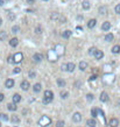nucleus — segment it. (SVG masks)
Masks as SVG:
<instances>
[{
	"instance_id": "f257e3e1",
	"label": "nucleus",
	"mask_w": 120,
	"mask_h": 127,
	"mask_svg": "<svg viewBox=\"0 0 120 127\" xmlns=\"http://www.w3.org/2000/svg\"><path fill=\"white\" fill-rule=\"evenodd\" d=\"M50 122H51V120H50L49 117H47V116H43L42 118L38 120V124L42 127H46V126H48V125H50Z\"/></svg>"
},
{
	"instance_id": "f03ea898",
	"label": "nucleus",
	"mask_w": 120,
	"mask_h": 127,
	"mask_svg": "<svg viewBox=\"0 0 120 127\" xmlns=\"http://www.w3.org/2000/svg\"><path fill=\"white\" fill-rule=\"evenodd\" d=\"M42 60H43V55H42V54L36 53V54L33 55V61H34L35 63H40V62H42Z\"/></svg>"
},
{
	"instance_id": "7ed1b4c3",
	"label": "nucleus",
	"mask_w": 120,
	"mask_h": 127,
	"mask_svg": "<svg viewBox=\"0 0 120 127\" xmlns=\"http://www.w3.org/2000/svg\"><path fill=\"white\" fill-rule=\"evenodd\" d=\"M13 60H14V63H20L23 60V56L21 53H16L15 55H13Z\"/></svg>"
},
{
	"instance_id": "20e7f679",
	"label": "nucleus",
	"mask_w": 120,
	"mask_h": 127,
	"mask_svg": "<svg viewBox=\"0 0 120 127\" xmlns=\"http://www.w3.org/2000/svg\"><path fill=\"white\" fill-rule=\"evenodd\" d=\"M20 88H21L23 91H27L28 89L30 88V84H29V82H28V81H22V82H21V84H20Z\"/></svg>"
},
{
	"instance_id": "39448f33",
	"label": "nucleus",
	"mask_w": 120,
	"mask_h": 127,
	"mask_svg": "<svg viewBox=\"0 0 120 127\" xmlns=\"http://www.w3.org/2000/svg\"><path fill=\"white\" fill-rule=\"evenodd\" d=\"M72 120H74L75 122H79V121H82V114H81L79 112L74 113V116H72Z\"/></svg>"
},
{
	"instance_id": "423d86ee",
	"label": "nucleus",
	"mask_w": 120,
	"mask_h": 127,
	"mask_svg": "<svg viewBox=\"0 0 120 127\" xmlns=\"http://www.w3.org/2000/svg\"><path fill=\"white\" fill-rule=\"evenodd\" d=\"M102 29L104 32L110 30V29H111V22H110V21H105V22L102 25Z\"/></svg>"
},
{
	"instance_id": "0eeeda50",
	"label": "nucleus",
	"mask_w": 120,
	"mask_h": 127,
	"mask_svg": "<svg viewBox=\"0 0 120 127\" xmlns=\"http://www.w3.org/2000/svg\"><path fill=\"white\" fill-rule=\"evenodd\" d=\"M99 99H100V101H103V103H106L107 100H109V94H107V92H102L100 93V97H99Z\"/></svg>"
},
{
	"instance_id": "6e6552de",
	"label": "nucleus",
	"mask_w": 120,
	"mask_h": 127,
	"mask_svg": "<svg viewBox=\"0 0 120 127\" xmlns=\"http://www.w3.org/2000/svg\"><path fill=\"white\" fill-rule=\"evenodd\" d=\"M75 68H76V65L74 63H71V62H69V63H66V69H65V71H68V72H72L75 70Z\"/></svg>"
},
{
	"instance_id": "1a4fd4ad",
	"label": "nucleus",
	"mask_w": 120,
	"mask_h": 127,
	"mask_svg": "<svg viewBox=\"0 0 120 127\" xmlns=\"http://www.w3.org/2000/svg\"><path fill=\"white\" fill-rule=\"evenodd\" d=\"M5 86H6L7 89H12V88L14 86V79H12V78H8V79L5 82Z\"/></svg>"
},
{
	"instance_id": "9d476101",
	"label": "nucleus",
	"mask_w": 120,
	"mask_h": 127,
	"mask_svg": "<svg viewBox=\"0 0 120 127\" xmlns=\"http://www.w3.org/2000/svg\"><path fill=\"white\" fill-rule=\"evenodd\" d=\"M98 12H99V14H102V15H106V14L109 13V8H107L106 6H100L99 9H98Z\"/></svg>"
},
{
	"instance_id": "9b49d317",
	"label": "nucleus",
	"mask_w": 120,
	"mask_h": 127,
	"mask_svg": "<svg viewBox=\"0 0 120 127\" xmlns=\"http://www.w3.org/2000/svg\"><path fill=\"white\" fill-rule=\"evenodd\" d=\"M118 125H119V120L117 118L110 119V127H118Z\"/></svg>"
},
{
	"instance_id": "f8f14e48",
	"label": "nucleus",
	"mask_w": 120,
	"mask_h": 127,
	"mask_svg": "<svg viewBox=\"0 0 120 127\" xmlns=\"http://www.w3.org/2000/svg\"><path fill=\"white\" fill-rule=\"evenodd\" d=\"M82 7H83L85 11L90 9V7H91V4H90V1H89V0H84L83 2H82Z\"/></svg>"
},
{
	"instance_id": "ddd939ff",
	"label": "nucleus",
	"mask_w": 120,
	"mask_h": 127,
	"mask_svg": "<svg viewBox=\"0 0 120 127\" xmlns=\"http://www.w3.org/2000/svg\"><path fill=\"white\" fill-rule=\"evenodd\" d=\"M96 25H97V20H96V19H91V20L87 22V28L92 29V28H94Z\"/></svg>"
},
{
	"instance_id": "4468645a",
	"label": "nucleus",
	"mask_w": 120,
	"mask_h": 127,
	"mask_svg": "<svg viewBox=\"0 0 120 127\" xmlns=\"http://www.w3.org/2000/svg\"><path fill=\"white\" fill-rule=\"evenodd\" d=\"M71 35H72V32L69 30V29H66V30H64V32L62 33V37H63V39H69Z\"/></svg>"
},
{
	"instance_id": "2eb2a0df",
	"label": "nucleus",
	"mask_w": 120,
	"mask_h": 127,
	"mask_svg": "<svg viewBox=\"0 0 120 127\" xmlns=\"http://www.w3.org/2000/svg\"><path fill=\"white\" fill-rule=\"evenodd\" d=\"M94 57H96V60H102L103 57H104V53H103L102 50H98L97 49V51H96V54L93 55Z\"/></svg>"
},
{
	"instance_id": "dca6fc26",
	"label": "nucleus",
	"mask_w": 120,
	"mask_h": 127,
	"mask_svg": "<svg viewBox=\"0 0 120 127\" xmlns=\"http://www.w3.org/2000/svg\"><path fill=\"white\" fill-rule=\"evenodd\" d=\"M20 101H21V96H20L19 93H14V94H13V103H14V104H18Z\"/></svg>"
},
{
	"instance_id": "f3484780",
	"label": "nucleus",
	"mask_w": 120,
	"mask_h": 127,
	"mask_svg": "<svg viewBox=\"0 0 120 127\" xmlns=\"http://www.w3.org/2000/svg\"><path fill=\"white\" fill-rule=\"evenodd\" d=\"M7 109H8L9 111H12V112H14V111H16L18 106H16V104H14V103H9V104H7Z\"/></svg>"
},
{
	"instance_id": "a211bd4d",
	"label": "nucleus",
	"mask_w": 120,
	"mask_h": 127,
	"mask_svg": "<svg viewBox=\"0 0 120 127\" xmlns=\"http://www.w3.org/2000/svg\"><path fill=\"white\" fill-rule=\"evenodd\" d=\"M86 125L89 127H96V125H97V122H96V120H94V118L92 119H89L87 121H86Z\"/></svg>"
},
{
	"instance_id": "6ab92c4d",
	"label": "nucleus",
	"mask_w": 120,
	"mask_h": 127,
	"mask_svg": "<svg viewBox=\"0 0 120 127\" xmlns=\"http://www.w3.org/2000/svg\"><path fill=\"white\" fill-rule=\"evenodd\" d=\"M18 44H19V40L16 37L11 39V41H9V45H11V47H16Z\"/></svg>"
},
{
	"instance_id": "aec40b11",
	"label": "nucleus",
	"mask_w": 120,
	"mask_h": 127,
	"mask_svg": "<svg viewBox=\"0 0 120 127\" xmlns=\"http://www.w3.org/2000/svg\"><path fill=\"white\" fill-rule=\"evenodd\" d=\"M58 18H60V13H58V12H53V13L50 14V19L54 20V21H57Z\"/></svg>"
},
{
	"instance_id": "412c9836",
	"label": "nucleus",
	"mask_w": 120,
	"mask_h": 127,
	"mask_svg": "<svg viewBox=\"0 0 120 127\" xmlns=\"http://www.w3.org/2000/svg\"><path fill=\"white\" fill-rule=\"evenodd\" d=\"M41 89H42V85L40 84V83H36V84H34V86H33V91L34 92H40L41 91Z\"/></svg>"
},
{
	"instance_id": "4be33fe9",
	"label": "nucleus",
	"mask_w": 120,
	"mask_h": 127,
	"mask_svg": "<svg viewBox=\"0 0 120 127\" xmlns=\"http://www.w3.org/2000/svg\"><path fill=\"white\" fill-rule=\"evenodd\" d=\"M7 40V32L2 30L0 32V41H6Z\"/></svg>"
},
{
	"instance_id": "5701e85b",
	"label": "nucleus",
	"mask_w": 120,
	"mask_h": 127,
	"mask_svg": "<svg viewBox=\"0 0 120 127\" xmlns=\"http://www.w3.org/2000/svg\"><path fill=\"white\" fill-rule=\"evenodd\" d=\"M86 68H87V63H86L85 61H82V62L79 63V69H81V71L86 70Z\"/></svg>"
},
{
	"instance_id": "b1692460",
	"label": "nucleus",
	"mask_w": 120,
	"mask_h": 127,
	"mask_svg": "<svg viewBox=\"0 0 120 127\" xmlns=\"http://www.w3.org/2000/svg\"><path fill=\"white\" fill-rule=\"evenodd\" d=\"M57 85H58L60 88H64L65 86V81L64 79H62V78H57Z\"/></svg>"
},
{
	"instance_id": "393cba45",
	"label": "nucleus",
	"mask_w": 120,
	"mask_h": 127,
	"mask_svg": "<svg viewBox=\"0 0 120 127\" xmlns=\"http://www.w3.org/2000/svg\"><path fill=\"white\" fill-rule=\"evenodd\" d=\"M112 53L113 54H119L120 53V45L119 44H115L113 48H112Z\"/></svg>"
},
{
	"instance_id": "a878e982",
	"label": "nucleus",
	"mask_w": 120,
	"mask_h": 127,
	"mask_svg": "<svg viewBox=\"0 0 120 127\" xmlns=\"http://www.w3.org/2000/svg\"><path fill=\"white\" fill-rule=\"evenodd\" d=\"M113 39H114V36H113V34H111V33L105 35V41H107V42H112Z\"/></svg>"
},
{
	"instance_id": "bb28decb",
	"label": "nucleus",
	"mask_w": 120,
	"mask_h": 127,
	"mask_svg": "<svg viewBox=\"0 0 120 127\" xmlns=\"http://www.w3.org/2000/svg\"><path fill=\"white\" fill-rule=\"evenodd\" d=\"M44 97H48V98H54V93L50 90H46L44 91Z\"/></svg>"
},
{
	"instance_id": "cd10ccee",
	"label": "nucleus",
	"mask_w": 120,
	"mask_h": 127,
	"mask_svg": "<svg viewBox=\"0 0 120 127\" xmlns=\"http://www.w3.org/2000/svg\"><path fill=\"white\" fill-rule=\"evenodd\" d=\"M11 120H12L13 124H19V122H20V118H19L18 116H12Z\"/></svg>"
},
{
	"instance_id": "c85d7f7f",
	"label": "nucleus",
	"mask_w": 120,
	"mask_h": 127,
	"mask_svg": "<svg viewBox=\"0 0 120 127\" xmlns=\"http://www.w3.org/2000/svg\"><path fill=\"white\" fill-rule=\"evenodd\" d=\"M53 101V98H48V97H44L43 99H42V103L44 104V105H47V104H50Z\"/></svg>"
},
{
	"instance_id": "c756f323",
	"label": "nucleus",
	"mask_w": 120,
	"mask_h": 127,
	"mask_svg": "<svg viewBox=\"0 0 120 127\" xmlns=\"http://www.w3.org/2000/svg\"><path fill=\"white\" fill-rule=\"evenodd\" d=\"M19 32H20V27H19L18 25H15V26L12 27V33H13V34H16Z\"/></svg>"
},
{
	"instance_id": "7c9ffc66",
	"label": "nucleus",
	"mask_w": 120,
	"mask_h": 127,
	"mask_svg": "<svg viewBox=\"0 0 120 127\" xmlns=\"http://www.w3.org/2000/svg\"><path fill=\"white\" fill-rule=\"evenodd\" d=\"M96 51H97V48H96V47H92V48L89 49V55H90V56H93V55L96 54Z\"/></svg>"
},
{
	"instance_id": "2f4dec72",
	"label": "nucleus",
	"mask_w": 120,
	"mask_h": 127,
	"mask_svg": "<svg viewBox=\"0 0 120 127\" xmlns=\"http://www.w3.org/2000/svg\"><path fill=\"white\" fill-rule=\"evenodd\" d=\"M0 119L4 120V121H8V117H7V114H5V113H1V114H0Z\"/></svg>"
},
{
	"instance_id": "473e14b6",
	"label": "nucleus",
	"mask_w": 120,
	"mask_h": 127,
	"mask_svg": "<svg viewBox=\"0 0 120 127\" xmlns=\"http://www.w3.org/2000/svg\"><path fill=\"white\" fill-rule=\"evenodd\" d=\"M60 23H65V21H66V18L65 17H62V15H60V18H58V20H57Z\"/></svg>"
},
{
	"instance_id": "72a5a7b5",
	"label": "nucleus",
	"mask_w": 120,
	"mask_h": 127,
	"mask_svg": "<svg viewBox=\"0 0 120 127\" xmlns=\"http://www.w3.org/2000/svg\"><path fill=\"white\" fill-rule=\"evenodd\" d=\"M64 121L63 120H58L57 122H56V127H64Z\"/></svg>"
},
{
	"instance_id": "f704fd0d",
	"label": "nucleus",
	"mask_w": 120,
	"mask_h": 127,
	"mask_svg": "<svg viewBox=\"0 0 120 127\" xmlns=\"http://www.w3.org/2000/svg\"><path fill=\"white\" fill-rule=\"evenodd\" d=\"M97 113H98V110L97 109L91 110V116H92V118H96V117H97Z\"/></svg>"
},
{
	"instance_id": "c9c22d12",
	"label": "nucleus",
	"mask_w": 120,
	"mask_h": 127,
	"mask_svg": "<svg viewBox=\"0 0 120 127\" xmlns=\"http://www.w3.org/2000/svg\"><path fill=\"white\" fill-rule=\"evenodd\" d=\"M28 76H29V78H35L36 77V72L35 71H29V73H28Z\"/></svg>"
},
{
	"instance_id": "e433bc0d",
	"label": "nucleus",
	"mask_w": 120,
	"mask_h": 127,
	"mask_svg": "<svg viewBox=\"0 0 120 127\" xmlns=\"http://www.w3.org/2000/svg\"><path fill=\"white\" fill-rule=\"evenodd\" d=\"M8 19L11 20V21H13V20L15 19V14L12 13V12H8Z\"/></svg>"
},
{
	"instance_id": "4c0bfd02",
	"label": "nucleus",
	"mask_w": 120,
	"mask_h": 127,
	"mask_svg": "<svg viewBox=\"0 0 120 127\" xmlns=\"http://www.w3.org/2000/svg\"><path fill=\"white\" fill-rule=\"evenodd\" d=\"M68 96H69V92H66V91H64V92L62 91V92H61V97H62L63 99H65V98H68Z\"/></svg>"
},
{
	"instance_id": "58836bf2",
	"label": "nucleus",
	"mask_w": 120,
	"mask_h": 127,
	"mask_svg": "<svg viewBox=\"0 0 120 127\" xmlns=\"http://www.w3.org/2000/svg\"><path fill=\"white\" fill-rule=\"evenodd\" d=\"M35 33H36L37 35H40V34L42 33V28L40 27V26H37V27L35 28Z\"/></svg>"
},
{
	"instance_id": "ea45409f",
	"label": "nucleus",
	"mask_w": 120,
	"mask_h": 127,
	"mask_svg": "<svg viewBox=\"0 0 120 127\" xmlns=\"http://www.w3.org/2000/svg\"><path fill=\"white\" fill-rule=\"evenodd\" d=\"M86 99H87V101H92L93 100V94L87 93V94H86Z\"/></svg>"
},
{
	"instance_id": "a19ab883",
	"label": "nucleus",
	"mask_w": 120,
	"mask_h": 127,
	"mask_svg": "<svg viewBox=\"0 0 120 127\" xmlns=\"http://www.w3.org/2000/svg\"><path fill=\"white\" fill-rule=\"evenodd\" d=\"M114 11H115L117 14H120V4H118V5L114 7Z\"/></svg>"
},
{
	"instance_id": "79ce46f5",
	"label": "nucleus",
	"mask_w": 120,
	"mask_h": 127,
	"mask_svg": "<svg viewBox=\"0 0 120 127\" xmlns=\"http://www.w3.org/2000/svg\"><path fill=\"white\" fill-rule=\"evenodd\" d=\"M13 72H14V73H20V72H21V69H20V68H18V66H16V68H15V69H14V70H13Z\"/></svg>"
},
{
	"instance_id": "37998d69",
	"label": "nucleus",
	"mask_w": 120,
	"mask_h": 127,
	"mask_svg": "<svg viewBox=\"0 0 120 127\" xmlns=\"http://www.w3.org/2000/svg\"><path fill=\"white\" fill-rule=\"evenodd\" d=\"M97 79V76L96 75H92V76H90V78H89V81L91 82V81H96Z\"/></svg>"
},
{
	"instance_id": "c03bdc74",
	"label": "nucleus",
	"mask_w": 120,
	"mask_h": 127,
	"mask_svg": "<svg viewBox=\"0 0 120 127\" xmlns=\"http://www.w3.org/2000/svg\"><path fill=\"white\" fill-rule=\"evenodd\" d=\"M8 63H14V60H13V56L12 55L8 57Z\"/></svg>"
},
{
	"instance_id": "a18cd8bd",
	"label": "nucleus",
	"mask_w": 120,
	"mask_h": 127,
	"mask_svg": "<svg viewBox=\"0 0 120 127\" xmlns=\"http://www.w3.org/2000/svg\"><path fill=\"white\" fill-rule=\"evenodd\" d=\"M27 1L28 5H33V4H35V0H26Z\"/></svg>"
},
{
	"instance_id": "49530a36",
	"label": "nucleus",
	"mask_w": 120,
	"mask_h": 127,
	"mask_svg": "<svg viewBox=\"0 0 120 127\" xmlns=\"http://www.w3.org/2000/svg\"><path fill=\"white\" fill-rule=\"evenodd\" d=\"M6 4V0H0V6H4Z\"/></svg>"
},
{
	"instance_id": "de8ad7c7",
	"label": "nucleus",
	"mask_w": 120,
	"mask_h": 127,
	"mask_svg": "<svg viewBox=\"0 0 120 127\" xmlns=\"http://www.w3.org/2000/svg\"><path fill=\"white\" fill-rule=\"evenodd\" d=\"M4 99H5V96H4L2 93H0V101H2Z\"/></svg>"
},
{
	"instance_id": "09e8293b",
	"label": "nucleus",
	"mask_w": 120,
	"mask_h": 127,
	"mask_svg": "<svg viewBox=\"0 0 120 127\" xmlns=\"http://www.w3.org/2000/svg\"><path fill=\"white\" fill-rule=\"evenodd\" d=\"M77 20H78V21H81V20L83 21V15H78V17H77Z\"/></svg>"
},
{
	"instance_id": "8fccbe9b",
	"label": "nucleus",
	"mask_w": 120,
	"mask_h": 127,
	"mask_svg": "<svg viewBox=\"0 0 120 127\" xmlns=\"http://www.w3.org/2000/svg\"><path fill=\"white\" fill-rule=\"evenodd\" d=\"M1 25H2V19L0 18V26H1Z\"/></svg>"
},
{
	"instance_id": "3c124183",
	"label": "nucleus",
	"mask_w": 120,
	"mask_h": 127,
	"mask_svg": "<svg viewBox=\"0 0 120 127\" xmlns=\"http://www.w3.org/2000/svg\"><path fill=\"white\" fill-rule=\"evenodd\" d=\"M43 1H48V0H43Z\"/></svg>"
},
{
	"instance_id": "603ef678",
	"label": "nucleus",
	"mask_w": 120,
	"mask_h": 127,
	"mask_svg": "<svg viewBox=\"0 0 120 127\" xmlns=\"http://www.w3.org/2000/svg\"><path fill=\"white\" fill-rule=\"evenodd\" d=\"M0 127H1V124H0Z\"/></svg>"
}]
</instances>
